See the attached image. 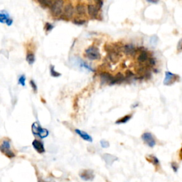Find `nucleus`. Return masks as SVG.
Returning a JSON list of instances; mask_svg holds the SVG:
<instances>
[{
	"mask_svg": "<svg viewBox=\"0 0 182 182\" xmlns=\"http://www.w3.org/2000/svg\"><path fill=\"white\" fill-rule=\"evenodd\" d=\"M142 139L144 142L149 146V147H154L156 145V140L154 139L152 133L150 132H145L142 135Z\"/></svg>",
	"mask_w": 182,
	"mask_h": 182,
	"instance_id": "obj_9",
	"label": "nucleus"
},
{
	"mask_svg": "<svg viewBox=\"0 0 182 182\" xmlns=\"http://www.w3.org/2000/svg\"><path fill=\"white\" fill-rule=\"evenodd\" d=\"M100 145H101V147H103V148H107V147H109V146H110L109 142L104 140H102L100 141Z\"/></svg>",
	"mask_w": 182,
	"mask_h": 182,
	"instance_id": "obj_33",
	"label": "nucleus"
},
{
	"mask_svg": "<svg viewBox=\"0 0 182 182\" xmlns=\"http://www.w3.org/2000/svg\"><path fill=\"white\" fill-rule=\"evenodd\" d=\"M122 56V54L118 53V52L113 51L110 52V53H107V56L106 57H107V60L109 62L113 63V64H116V63H118L119 60H120V57Z\"/></svg>",
	"mask_w": 182,
	"mask_h": 182,
	"instance_id": "obj_15",
	"label": "nucleus"
},
{
	"mask_svg": "<svg viewBox=\"0 0 182 182\" xmlns=\"http://www.w3.org/2000/svg\"><path fill=\"white\" fill-rule=\"evenodd\" d=\"M26 59L29 64L30 65L34 64V61H35V55H34V53L32 51H28L26 53Z\"/></svg>",
	"mask_w": 182,
	"mask_h": 182,
	"instance_id": "obj_22",
	"label": "nucleus"
},
{
	"mask_svg": "<svg viewBox=\"0 0 182 182\" xmlns=\"http://www.w3.org/2000/svg\"><path fill=\"white\" fill-rule=\"evenodd\" d=\"M64 1L58 0V1H54L53 4L50 8V12H51L52 17L54 18L61 17L63 14V11L64 8Z\"/></svg>",
	"mask_w": 182,
	"mask_h": 182,
	"instance_id": "obj_2",
	"label": "nucleus"
},
{
	"mask_svg": "<svg viewBox=\"0 0 182 182\" xmlns=\"http://www.w3.org/2000/svg\"><path fill=\"white\" fill-rule=\"evenodd\" d=\"M179 158H180V159L182 160V147H181V149H180V152H179Z\"/></svg>",
	"mask_w": 182,
	"mask_h": 182,
	"instance_id": "obj_38",
	"label": "nucleus"
},
{
	"mask_svg": "<svg viewBox=\"0 0 182 182\" xmlns=\"http://www.w3.org/2000/svg\"><path fill=\"white\" fill-rule=\"evenodd\" d=\"M74 12L75 8L73 3H72L71 1H67L66 4H65L64 11H63V14L60 19L66 21L70 20V19L73 17Z\"/></svg>",
	"mask_w": 182,
	"mask_h": 182,
	"instance_id": "obj_3",
	"label": "nucleus"
},
{
	"mask_svg": "<svg viewBox=\"0 0 182 182\" xmlns=\"http://www.w3.org/2000/svg\"><path fill=\"white\" fill-rule=\"evenodd\" d=\"M126 80L125 76L122 74V73H118L116 75L114 76V80H113L112 83L110 84V86H113V85H116V84H121L122 83L125 82Z\"/></svg>",
	"mask_w": 182,
	"mask_h": 182,
	"instance_id": "obj_18",
	"label": "nucleus"
},
{
	"mask_svg": "<svg viewBox=\"0 0 182 182\" xmlns=\"http://www.w3.org/2000/svg\"><path fill=\"white\" fill-rule=\"evenodd\" d=\"M80 176L84 181H91L95 178V174L93 170L86 169V170H83L82 172H80Z\"/></svg>",
	"mask_w": 182,
	"mask_h": 182,
	"instance_id": "obj_14",
	"label": "nucleus"
},
{
	"mask_svg": "<svg viewBox=\"0 0 182 182\" xmlns=\"http://www.w3.org/2000/svg\"><path fill=\"white\" fill-rule=\"evenodd\" d=\"M177 51L179 52L182 51V39H180L177 44Z\"/></svg>",
	"mask_w": 182,
	"mask_h": 182,
	"instance_id": "obj_34",
	"label": "nucleus"
},
{
	"mask_svg": "<svg viewBox=\"0 0 182 182\" xmlns=\"http://www.w3.org/2000/svg\"><path fill=\"white\" fill-rule=\"evenodd\" d=\"M73 23L77 25H83L87 23V21L83 19H81V18L76 17L75 19H73Z\"/></svg>",
	"mask_w": 182,
	"mask_h": 182,
	"instance_id": "obj_26",
	"label": "nucleus"
},
{
	"mask_svg": "<svg viewBox=\"0 0 182 182\" xmlns=\"http://www.w3.org/2000/svg\"><path fill=\"white\" fill-rule=\"evenodd\" d=\"M152 56L149 55V51H147V50L145 49L143 51H141L137 57V62L140 65H143L144 64H146L149 60V58Z\"/></svg>",
	"mask_w": 182,
	"mask_h": 182,
	"instance_id": "obj_13",
	"label": "nucleus"
},
{
	"mask_svg": "<svg viewBox=\"0 0 182 182\" xmlns=\"http://www.w3.org/2000/svg\"><path fill=\"white\" fill-rule=\"evenodd\" d=\"M146 159L149 162L152 163L153 165H154L155 167H158L160 164L159 160L158 159V158L154 155H148L146 156Z\"/></svg>",
	"mask_w": 182,
	"mask_h": 182,
	"instance_id": "obj_20",
	"label": "nucleus"
},
{
	"mask_svg": "<svg viewBox=\"0 0 182 182\" xmlns=\"http://www.w3.org/2000/svg\"><path fill=\"white\" fill-rule=\"evenodd\" d=\"M78 98L74 99V102H73V107H74L75 109H77V107H78Z\"/></svg>",
	"mask_w": 182,
	"mask_h": 182,
	"instance_id": "obj_36",
	"label": "nucleus"
},
{
	"mask_svg": "<svg viewBox=\"0 0 182 182\" xmlns=\"http://www.w3.org/2000/svg\"><path fill=\"white\" fill-rule=\"evenodd\" d=\"M31 130L32 133L35 136L39 137L41 139L46 138L48 136L49 132L46 129H44L41 127L38 122H34L31 125Z\"/></svg>",
	"mask_w": 182,
	"mask_h": 182,
	"instance_id": "obj_4",
	"label": "nucleus"
},
{
	"mask_svg": "<svg viewBox=\"0 0 182 182\" xmlns=\"http://www.w3.org/2000/svg\"><path fill=\"white\" fill-rule=\"evenodd\" d=\"M85 56L91 61H98L101 58V54L97 46L92 45L85 50Z\"/></svg>",
	"mask_w": 182,
	"mask_h": 182,
	"instance_id": "obj_1",
	"label": "nucleus"
},
{
	"mask_svg": "<svg viewBox=\"0 0 182 182\" xmlns=\"http://www.w3.org/2000/svg\"><path fill=\"white\" fill-rule=\"evenodd\" d=\"M138 105H139L138 103H135L134 105H132V107H133V108H134L135 107H137Z\"/></svg>",
	"mask_w": 182,
	"mask_h": 182,
	"instance_id": "obj_40",
	"label": "nucleus"
},
{
	"mask_svg": "<svg viewBox=\"0 0 182 182\" xmlns=\"http://www.w3.org/2000/svg\"><path fill=\"white\" fill-rule=\"evenodd\" d=\"M180 77L179 75L172 73L170 71H166L165 72V78L164 80V85L165 86H171V85L174 84L176 81L179 80Z\"/></svg>",
	"mask_w": 182,
	"mask_h": 182,
	"instance_id": "obj_8",
	"label": "nucleus"
},
{
	"mask_svg": "<svg viewBox=\"0 0 182 182\" xmlns=\"http://www.w3.org/2000/svg\"><path fill=\"white\" fill-rule=\"evenodd\" d=\"M100 80H101V85L108 84L109 86H110L112 82L114 80V76L113 75L105 71L100 73Z\"/></svg>",
	"mask_w": 182,
	"mask_h": 182,
	"instance_id": "obj_11",
	"label": "nucleus"
},
{
	"mask_svg": "<svg viewBox=\"0 0 182 182\" xmlns=\"http://www.w3.org/2000/svg\"><path fill=\"white\" fill-rule=\"evenodd\" d=\"M87 11L89 17L91 19H98L100 17V10L96 6L95 1L93 3L90 2L87 5Z\"/></svg>",
	"mask_w": 182,
	"mask_h": 182,
	"instance_id": "obj_7",
	"label": "nucleus"
},
{
	"mask_svg": "<svg viewBox=\"0 0 182 182\" xmlns=\"http://www.w3.org/2000/svg\"><path fill=\"white\" fill-rule=\"evenodd\" d=\"M95 4H96V6L98 7V8L99 9V10H101L102 5H103V1H95Z\"/></svg>",
	"mask_w": 182,
	"mask_h": 182,
	"instance_id": "obj_35",
	"label": "nucleus"
},
{
	"mask_svg": "<svg viewBox=\"0 0 182 182\" xmlns=\"http://www.w3.org/2000/svg\"><path fill=\"white\" fill-rule=\"evenodd\" d=\"M158 40H159V39H158V37H157V36L154 35V36H152V37L150 38V40H149V42H150L151 45H152L153 46H155L157 44Z\"/></svg>",
	"mask_w": 182,
	"mask_h": 182,
	"instance_id": "obj_27",
	"label": "nucleus"
},
{
	"mask_svg": "<svg viewBox=\"0 0 182 182\" xmlns=\"http://www.w3.org/2000/svg\"><path fill=\"white\" fill-rule=\"evenodd\" d=\"M9 19H10V14L7 13V12L1 11V12H0V22L2 23V24H5Z\"/></svg>",
	"mask_w": 182,
	"mask_h": 182,
	"instance_id": "obj_23",
	"label": "nucleus"
},
{
	"mask_svg": "<svg viewBox=\"0 0 182 182\" xmlns=\"http://www.w3.org/2000/svg\"><path fill=\"white\" fill-rule=\"evenodd\" d=\"M132 114L127 115H125V116L122 117V118L118 119V120L115 122V123H116L117 125H119V124H125L130 120V119L132 118Z\"/></svg>",
	"mask_w": 182,
	"mask_h": 182,
	"instance_id": "obj_24",
	"label": "nucleus"
},
{
	"mask_svg": "<svg viewBox=\"0 0 182 182\" xmlns=\"http://www.w3.org/2000/svg\"><path fill=\"white\" fill-rule=\"evenodd\" d=\"M134 77V74L132 71H131V70H127L125 71V78L126 80H128V79H130L131 78H133Z\"/></svg>",
	"mask_w": 182,
	"mask_h": 182,
	"instance_id": "obj_28",
	"label": "nucleus"
},
{
	"mask_svg": "<svg viewBox=\"0 0 182 182\" xmlns=\"http://www.w3.org/2000/svg\"><path fill=\"white\" fill-rule=\"evenodd\" d=\"M19 83L22 86H25L26 85V77L24 75H21L19 78Z\"/></svg>",
	"mask_w": 182,
	"mask_h": 182,
	"instance_id": "obj_31",
	"label": "nucleus"
},
{
	"mask_svg": "<svg viewBox=\"0 0 182 182\" xmlns=\"http://www.w3.org/2000/svg\"><path fill=\"white\" fill-rule=\"evenodd\" d=\"M37 2L40 4L41 7L44 8H51L54 1H51V0H43V1H38Z\"/></svg>",
	"mask_w": 182,
	"mask_h": 182,
	"instance_id": "obj_21",
	"label": "nucleus"
},
{
	"mask_svg": "<svg viewBox=\"0 0 182 182\" xmlns=\"http://www.w3.org/2000/svg\"><path fill=\"white\" fill-rule=\"evenodd\" d=\"M75 12L76 14V17H82L86 15V6L82 1H78L75 7Z\"/></svg>",
	"mask_w": 182,
	"mask_h": 182,
	"instance_id": "obj_10",
	"label": "nucleus"
},
{
	"mask_svg": "<svg viewBox=\"0 0 182 182\" xmlns=\"http://www.w3.org/2000/svg\"><path fill=\"white\" fill-rule=\"evenodd\" d=\"M70 61H71V63L72 64L78 66V68H83V69L85 70H88V71H92V72L95 71L92 68V67H91V66H90L89 65L87 64V63L85 62L83 60H82L80 57L73 56V57H72L71 59H70Z\"/></svg>",
	"mask_w": 182,
	"mask_h": 182,
	"instance_id": "obj_6",
	"label": "nucleus"
},
{
	"mask_svg": "<svg viewBox=\"0 0 182 182\" xmlns=\"http://www.w3.org/2000/svg\"><path fill=\"white\" fill-rule=\"evenodd\" d=\"M75 132L77 134H78L79 136H80V137L83 139V140H86V141L90 142H93V138L91 137V135L88 134L87 132H83L78 129H75Z\"/></svg>",
	"mask_w": 182,
	"mask_h": 182,
	"instance_id": "obj_19",
	"label": "nucleus"
},
{
	"mask_svg": "<svg viewBox=\"0 0 182 182\" xmlns=\"http://www.w3.org/2000/svg\"><path fill=\"white\" fill-rule=\"evenodd\" d=\"M123 53H125L127 56H129L134 57L137 53V48L135 47L134 45L129 44H125L124 46Z\"/></svg>",
	"mask_w": 182,
	"mask_h": 182,
	"instance_id": "obj_12",
	"label": "nucleus"
},
{
	"mask_svg": "<svg viewBox=\"0 0 182 182\" xmlns=\"http://www.w3.org/2000/svg\"><path fill=\"white\" fill-rule=\"evenodd\" d=\"M50 73H51V76L54 77V78H58V77H60L61 74L58 72H57L55 70V66L53 65H51L50 66Z\"/></svg>",
	"mask_w": 182,
	"mask_h": 182,
	"instance_id": "obj_25",
	"label": "nucleus"
},
{
	"mask_svg": "<svg viewBox=\"0 0 182 182\" xmlns=\"http://www.w3.org/2000/svg\"><path fill=\"white\" fill-rule=\"evenodd\" d=\"M171 167H172V170L174 171V172H175V173L177 172L178 170H179V164H178L175 162H173L171 163Z\"/></svg>",
	"mask_w": 182,
	"mask_h": 182,
	"instance_id": "obj_29",
	"label": "nucleus"
},
{
	"mask_svg": "<svg viewBox=\"0 0 182 182\" xmlns=\"http://www.w3.org/2000/svg\"><path fill=\"white\" fill-rule=\"evenodd\" d=\"M148 2H150V3H154V4H156L158 2V1H147Z\"/></svg>",
	"mask_w": 182,
	"mask_h": 182,
	"instance_id": "obj_41",
	"label": "nucleus"
},
{
	"mask_svg": "<svg viewBox=\"0 0 182 182\" xmlns=\"http://www.w3.org/2000/svg\"><path fill=\"white\" fill-rule=\"evenodd\" d=\"M12 23H13V20H12V19H11V18H10V19H9L8 20L6 21L7 25V26H11V25L12 24Z\"/></svg>",
	"mask_w": 182,
	"mask_h": 182,
	"instance_id": "obj_37",
	"label": "nucleus"
},
{
	"mask_svg": "<svg viewBox=\"0 0 182 182\" xmlns=\"http://www.w3.org/2000/svg\"><path fill=\"white\" fill-rule=\"evenodd\" d=\"M122 67L123 68H125L126 67H127V66H126V64H125V63H123V64H122Z\"/></svg>",
	"mask_w": 182,
	"mask_h": 182,
	"instance_id": "obj_39",
	"label": "nucleus"
},
{
	"mask_svg": "<svg viewBox=\"0 0 182 182\" xmlns=\"http://www.w3.org/2000/svg\"><path fill=\"white\" fill-rule=\"evenodd\" d=\"M53 26L51 24H50V23L46 22V24H45V26H44V29L46 31V32H49L51 31L53 29Z\"/></svg>",
	"mask_w": 182,
	"mask_h": 182,
	"instance_id": "obj_32",
	"label": "nucleus"
},
{
	"mask_svg": "<svg viewBox=\"0 0 182 182\" xmlns=\"http://www.w3.org/2000/svg\"><path fill=\"white\" fill-rule=\"evenodd\" d=\"M10 140L8 138H4L1 141V146H0V149L1 152L4 154L7 157L9 158H14L15 156V154L10 149Z\"/></svg>",
	"mask_w": 182,
	"mask_h": 182,
	"instance_id": "obj_5",
	"label": "nucleus"
},
{
	"mask_svg": "<svg viewBox=\"0 0 182 182\" xmlns=\"http://www.w3.org/2000/svg\"><path fill=\"white\" fill-rule=\"evenodd\" d=\"M32 146L35 149V150L39 154H43V153L45 152L44 143L41 141H39L38 140H34L32 142Z\"/></svg>",
	"mask_w": 182,
	"mask_h": 182,
	"instance_id": "obj_16",
	"label": "nucleus"
},
{
	"mask_svg": "<svg viewBox=\"0 0 182 182\" xmlns=\"http://www.w3.org/2000/svg\"><path fill=\"white\" fill-rule=\"evenodd\" d=\"M102 159L107 165H112L115 161L118 160V158L117 156L110 154H104L102 155Z\"/></svg>",
	"mask_w": 182,
	"mask_h": 182,
	"instance_id": "obj_17",
	"label": "nucleus"
},
{
	"mask_svg": "<svg viewBox=\"0 0 182 182\" xmlns=\"http://www.w3.org/2000/svg\"><path fill=\"white\" fill-rule=\"evenodd\" d=\"M29 83H30L31 87V88H32V90H33L34 93H37V91H38V88H37V84H36V83L34 82L33 80H31Z\"/></svg>",
	"mask_w": 182,
	"mask_h": 182,
	"instance_id": "obj_30",
	"label": "nucleus"
}]
</instances>
